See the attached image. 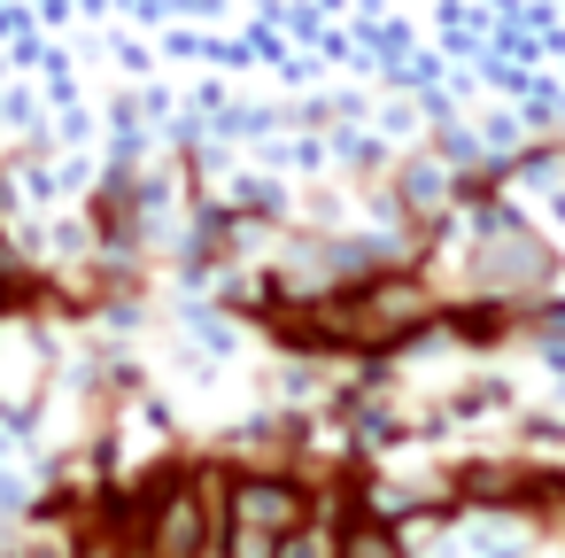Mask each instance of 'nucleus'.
Returning a JSON list of instances; mask_svg holds the SVG:
<instances>
[{
  "label": "nucleus",
  "instance_id": "1",
  "mask_svg": "<svg viewBox=\"0 0 565 558\" xmlns=\"http://www.w3.org/2000/svg\"><path fill=\"white\" fill-rule=\"evenodd\" d=\"M132 550H140V558H225V504H217V481H179V488H163V496L140 512Z\"/></svg>",
  "mask_w": 565,
  "mask_h": 558
},
{
  "label": "nucleus",
  "instance_id": "2",
  "mask_svg": "<svg viewBox=\"0 0 565 558\" xmlns=\"http://www.w3.org/2000/svg\"><path fill=\"white\" fill-rule=\"evenodd\" d=\"M310 512H318V504H310L295 481H279V473L233 481V488H225V558H271Z\"/></svg>",
  "mask_w": 565,
  "mask_h": 558
}]
</instances>
